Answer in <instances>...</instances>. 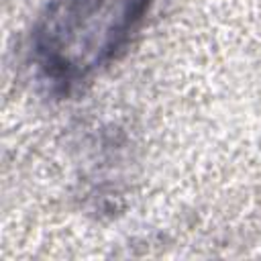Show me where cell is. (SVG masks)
Returning <instances> with one entry per match:
<instances>
[{"mask_svg": "<svg viewBox=\"0 0 261 261\" xmlns=\"http://www.w3.org/2000/svg\"><path fill=\"white\" fill-rule=\"evenodd\" d=\"M155 0H49L33 24L31 57L39 75L69 90L116 61Z\"/></svg>", "mask_w": 261, "mask_h": 261, "instance_id": "6da1fadb", "label": "cell"}]
</instances>
